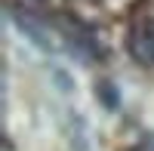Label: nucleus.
Instances as JSON below:
<instances>
[{
    "instance_id": "obj_1",
    "label": "nucleus",
    "mask_w": 154,
    "mask_h": 151,
    "mask_svg": "<svg viewBox=\"0 0 154 151\" xmlns=\"http://www.w3.org/2000/svg\"><path fill=\"white\" fill-rule=\"evenodd\" d=\"M126 49H130V56L139 65H145V68L154 65V22L151 19L133 22L130 37H126Z\"/></svg>"
},
{
    "instance_id": "obj_2",
    "label": "nucleus",
    "mask_w": 154,
    "mask_h": 151,
    "mask_svg": "<svg viewBox=\"0 0 154 151\" xmlns=\"http://www.w3.org/2000/svg\"><path fill=\"white\" fill-rule=\"evenodd\" d=\"M142 151H154V136H151V139L145 142V148H142Z\"/></svg>"
},
{
    "instance_id": "obj_3",
    "label": "nucleus",
    "mask_w": 154,
    "mask_h": 151,
    "mask_svg": "<svg viewBox=\"0 0 154 151\" xmlns=\"http://www.w3.org/2000/svg\"><path fill=\"white\" fill-rule=\"evenodd\" d=\"M19 3H28V6H37V3H40V0H19Z\"/></svg>"
}]
</instances>
